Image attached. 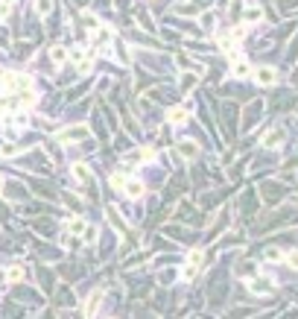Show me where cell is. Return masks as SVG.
<instances>
[{
    "mask_svg": "<svg viewBox=\"0 0 298 319\" xmlns=\"http://www.w3.org/2000/svg\"><path fill=\"white\" fill-rule=\"evenodd\" d=\"M88 135H91V129H88V126H68V129H61L59 135H56V141H85V138H88Z\"/></svg>",
    "mask_w": 298,
    "mask_h": 319,
    "instance_id": "cell-1",
    "label": "cell"
},
{
    "mask_svg": "<svg viewBox=\"0 0 298 319\" xmlns=\"http://www.w3.org/2000/svg\"><path fill=\"white\" fill-rule=\"evenodd\" d=\"M47 9H50V0H38V12L44 15V12H47Z\"/></svg>",
    "mask_w": 298,
    "mask_h": 319,
    "instance_id": "cell-28",
    "label": "cell"
},
{
    "mask_svg": "<svg viewBox=\"0 0 298 319\" xmlns=\"http://www.w3.org/2000/svg\"><path fill=\"white\" fill-rule=\"evenodd\" d=\"M202 258H205L202 249H193L190 255H187V264H193V267H202Z\"/></svg>",
    "mask_w": 298,
    "mask_h": 319,
    "instance_id": "cell-23",
    "label": "cell"
},
{
    "mask_svg": "<svg viewBox=\"0 0 298 319\" xmlns=\"http://www.w3.org/2000/svg\"><path fill=\"white\" fill-rule=\"evenodd\" d=\"M21 278H24V267H18V264H15V267L6 270V281H21Z\"/></svg>",
    "mask_w": 298,
    "mask_h": 319,
    "instance_id": "cell-19",
    "label": "cell"
},
{
    "mask_svg": "<svg viewBox=\"0 0 298 319\" xmlns=\"http://www.w3.org/2000/svg\"><path fill=\"white\" fill-rule=\"evenodd\" d=\"M249 290H251V293H260V296H269L275 287H272V281H269V278H251V281H249Z\"/></svg>",
    "mask_w": 298,
    "mask_h": 319,
    "instance_id": "cell-5",
    "label": "cell"
},
{
    "mask_svg": "<svg viewBox=\"0 0 298 319\" xmlns=\"http://www.w3.org/2000/svg\"><path fill=\"white\" fill-rule=\"evenodd\" d=\"M111 38H114V33L108 30V26H96L94 33H91V50H100V47H108L111 44Z\"/></svg>",
    "mask_w": 298,
    "mask_h": 319,
    "instance_id": "cell-2",
    "label": "cell"
},
{
    "mask_svg": "<svg viewBox=\"0 0 298 319\" xmlns=\"http://www.w3.org/2000/svg\"><path fill=\"white\" fill-rule=\"evenodd\" d=\"M199 24H202L205 30H214V26H216V15L214 12H202V15H199Z\"/></svg>",
    "mask_w": 298,
    "mask_h": 319,
    "instance_id": "cell-20",
    "label": "cell"
},
{
    "mask_svg": "<svg viewBox=\"0 0 298 319\" xmlns=\"http://www.w3.org/2000/svg\"><path fill=\"white\" fill-rule=\"evenodd\" d=\"M219 50H222V53H228V56H237V53H234V38H231V36H222V38H219Z\"/></svg>",
    "mask_w": 298,
    "mask_h": 319,
    "instance_id": "cell-18",
    "label": "cell"
},
{
    "mask_svg": "<svg viewBox=\"0 0 298 319\" xmlns=\"http://www.w3.org/2000/svg\"><path fill=\"white\" fill-rule=\"evenodd\" d=\"M179 153H181V158H187V161H193L196 155H199V147L193 141H181L179 143Z\"/></svg>",
    "mask_w": 298,
    "mask_h": 319,
    "instance_id": "cell-13",
    "label": "cell"
},
{
    "mask_svg": "<svg viewBox=\"0 0 298 319\" xmlns=\"http://www.w3.org/2000/svg\"><path fill=\"white\" fill-rule=\"evenodd\" d=\"M0 85H3V88L9 85V71H3V68H0Z\"/></svg>",
    "mask_w": 298,
    "mask_h": 319,
    "instance_id": "cell-27",
    "label": "cell"
},
{
    "mask_svg": "<svg viewBox=\"0 0 298 319\" xmlns=\"http://www.w3.org/2000/svg\"><path fill=\"white\" fill-rule=\"evenodd\" d=\"M0 188H3V176H0Z\"/></svg>",
    "mask_w": 298,
    "mask_h": 319,
    "instance_id": "cell-31",
    "label": "cell"
},
{
    "mask_svg": "<svg viewBox=\"0 0 298 319\" xmlns=\"http://www.w3.org/2000/svg\"><path fill=\"white\" fill-rule=\"evenodd\" d=\"M82 24H85V30H91V33L100 26V24H96V18H94V15H88V12L82 15Z\"/></svg>",
    "mask_w": 298,
    "mask_h": 319,
    "instance_id": "cell-25",
    "label": "cell"
},
{
    "mask_svg": "<svg viewBox=\"0 0 298 319\" xmlns=\"http://www.w3.org/2000/svg\"><path fill=\"white\" fill-rule=\"evenodd\" d=\"M100 302H103V290H94V293L88 296V302H85V316H94L96 310H100Z\"/></svg>",
    "mask_w": 298,
    "mask_h": 319,
    "instance_id": "cell-8",
    "label": "cell"
},
{
    "mask_svg": "<svg viewBox=\"0 0 298 319\" xmlns=\"http://www.w3.org/2000/svg\"><path fill=\"white\" fill-rule=\"evenodd\" d=\"M71 173H73V179H76V182H82V185L94 179V176H91V170H88L85 164H73V167H71Z\"/></svg>",
    "mask_w": 298,
    "mask_h": 319,
    "instance_id": "cell-16",
    "label": "cell"
},
{
    "mask_svg": "<svg viewBox=\"0 0 298 319\" xmlns=\"http://www.w3.org/2000/svg\"><path fill=\"white\" fill-rule=\"evenodd\" d=\"M50 59H53V65H64L68 62V47H61V44H56V47H50Z\"/></svg>",
    "mask_w": 298,
    "mask_h": 319,
    "instance_id": "cell-15",
    "label": "cell"
},
{
    "mask_svg": "<svg viewBox=\"0 0 298 319\" xmlns=\"http://www.w3.org/2000/svg\"><path fill=\"white\" fill-rule=\"evenodd\" d=\"M0 3H9V6H12V3H15V0H0Z\"/></svg>",
    "mask_w": 298,
    "mask_h": 319,
    "instance_id": "cell-30",
    "label": "cell"
},
{
    "mask_svg": "<svg viewBox=\"0 0 298 319\" xmlns=\"http://www.w3.org/2000/svg\"><path fill=\"white\" fill-rule=\"evenodd\" d=\"M38 103V94L32 91V88H24V91H18V106L24 108H32Z\"/></svg>",
    "mask_w": 298,
    "mask_h": 319,
    "instance_id": "cell-9",
    "label": "cell"
},
{
    "mask_svg": "<svg viewBox=\"0 0 298 319\" xmlns=\"http://www.w3.org/2000/svg\"><path fill=\"white\" fill-rule=\"evenodd\" d=\"M196 82H199V76H196V73H184V76H181V88H184V91L196 88Z\"/></svg>",
    "mask_w": 298,
    "mask_h": 319,
    "instance_id": "cell-22",
    "label": "cell"
},
{
    "mask_svg": "<svg viewBox=\"0 0 298 319\" xmlns=\"http://www.w3.org/2000/svg\"><path fill=\"white\" fill-rule=\"evenodd\" d=\"M9 9H12L9 3H0V18H6V15H9Z\"/></svg>",
    "mask_w": 298,
    "mask_h": 319,
    "instance_id": "cell-29",
    "label": "cell"
},
{
    "mask_svg": "<svg viewBox=\"0 0 298 319\" xmlns=\"http://www.w3.org/2000/svg\"><path fill=\"white\" fill-rule=\"evenodd\" d=\"M167 120L173 123V126H181V123L187 120V108H184V106H173L167 111Z\"/></svg>",
    "mask_w": 298,
    "mask_h": 319,
    "instance_id": "cell-10",
    "label": "cell"
},
{
    "mask_svg": "<svg viewBox=\"0 0 298 319\" xmlns=\"http://www.w3.org/2000/svg\"><path fill=\"white\" fill-rule=\"evenodd\" d=\"M260 18H263L260 6H254V3H249V6H246V12H243V21H246V24H257Z\"/></svg>",
    "mask_w": 298,
    "mask_h": 319,
    "instance_id": "cell-14",
    "label": "cell"
},
{
    "mask_svg": "<svg viewBox=\"0 0 298 319\" xmlns=\"http://www.w3.org/2000/svg\"><path fill=\"white\" fill-rule=\"evenodd\" d=\"M266 260H269V264H278V260H284V252L278 246H269L266 249Z\"/></svg>",
    "mask_w": 298,
    "mask_h": 319,
    "instance_id": "cell-21",
    "label": "cell"
},
{
    "mask_svg": "<svg viewBox=\"0 0 298 319\" xmlns=\"http://www.w3.org/2000/svg\"><path fill=\"white\" fill-rule=\"evenodd\" d=\"M18 153H24V143H18V141H3L0 143V155H3V158H15Z\"/></svg>",
    "mask_w": 298,
    "mask_h": 319,
    "instance_id": "cell-7",
    "label": "cell"
},
{
    "mask_svg": "<svg viewBox=\"0 0 298 319\" xmlns=\"http://www.w3.org/2000/svg\"><path fill=\"white\" fill-rule=\"evenodd\" d=\"M231 73H234L237 79H246L251 73V65L246 59H240V56H231Z\"/></svg>",
    "mask_w": 298,
    "mask_h": 319,
    "instance_id": "cell-4",
    "label": "cell"
},
{
    "mask_svg": "<svg viewBox=\"0 0 298 319\" xmlns=\"http://www.w3.org/2000/svg\"><path fill=\"white\" fill-rule=\"evenodd\" d=\"M254 79H257V85L269 88V85H275V82H278V71H275V68H257Z\"/></svg>",
    "mask_w": 298,
    "mask_h": 319,
    "instance_id": "cell-3",
    "label": "cell"
},
{
    "mask_svg": "<svg viewBox=\"0 0 298 319\" xmlns=\"http://www.w3.org/2000/svg\"><path fill=\"white\" fill-rule=\"evenodd\" d=\"M123 185H126V176H123V173H111V188L123 190Z\"/></svg>",
    "mask_w": 298,
    "mask_h": 319,
    "instance_id": "cell-24",
    "label": "cell"
},
{
    "mask_svg": "<svg viewBox=\"0 0 298 319\" xmlns=\"http://www.w3.org/2000/svg\"><path fill=\"white\" fill-rule=\"evenodd\" d=\"M123 190H126V196H131V199H141L143 196V185L138 182V179H126Z\"/></svg>",
    "mask_w": 298,
    "mask_h": 319,
    "instance_id": "cell-11",
    "label": "cell"
},
{
    "mask_svg": "<svg viewBox=\"0 0 298 319\" xmlns=\"http://www.w3.org/2000/svg\"><path fill=\"white\" fill-rule=\"evenodd\" d=\"M85 228H88V223H85L82 217H73V220H68V235L82 237V235H85Z\"/></svg>",
    "mask_w": 298,
    "mask_h": 319,
    "instance_id": "cell-12",
    "label": "cell"
},
{
    "mask_svg": "<svg viewBox=\"0 0 298 319\" xmlns=\"http://www.w3.org/2000/svg\"><path fill=\"white\" fill-rule=\"evenodd\" d=\"M152 158H155V150H152V147H141V150H135V153H129L126 155V161H152Z\"/></svg>",
    "mask_w": 298,
    "mask_h": 319,
    "instance_id": "cell-6",
    "label": "cell"
},
{
    "mask_svg": "<svg viewBox=\"0 0 298 319\" xmlns=\"http://www.w3.org/2000/svg\"><path fill=\"white\" fill-rule=\"evenodd\" d=\"M286 264H289L292 270H298V252H289V255H286Z\"/></svg>",
    "mask_w": 298,
    "mask_h": 319,
    "instance_id": "cell-26",
    "label": "cell"
},
{
    "mask_svg": "<svg viewBox=\"0 0 298 319\" xmlns=\"http://www.w3.org/2000/svg\"><path fill=\"white\" fill-rule=\"evenodd\" d=\"M263 147H269V150H275V147H281V132L272 129L266 138H263Z\"/></svg>",
    "mask_w": 298,
    "mask_h": 319,
    "instance_id": "cell-17",
    "label": "cell"
}]
</instances>
